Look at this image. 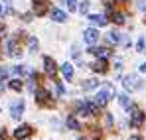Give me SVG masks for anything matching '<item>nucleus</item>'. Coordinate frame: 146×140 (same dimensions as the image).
Returning <instances> with one entry per match:
<instances>
[{"instance_id":"obj_1","label":"nucleus","mask_w":146,"mask_h":140,"mask_svg":"<svg viewBox=\"0 0 146 140\" xmlns=\"http://www.w3.org/2000/svg\"><path fill=\"white\" fill-rule=\"evenodd\" d=\"M111 97H115V87H113L111 83H107L105 89L97 93V97H95V105H97V107H105V105L109 103Z\"/></svg>"},{"instance_id":"obj_2","label":"nucleus","mask_w":146,"mask_h":140,"mask_svg":"<svg viewBox=\"0 0 146 140\" xmlns=\"http://www.w3.org/2000/svg\"><path fill=\"white\" fill-rule=\"evenodd\" d=\"M77 109H79V115H83V117H91V115H97L99 113V107L95 105V103H89V101L79 103Z\"/></svg>"},{"instance_id":"obj_3","label":"nucleus","mask_w":146,"mask_h":140,"mask_svg":"<svg viewBox=\"0 0 146 140\" xmlns=\"http://www.w3.org/2000/svg\"><path fill=\"white\" fill-rule=\"evenodd\" d=\"M128 111H132V115H130V124L134 126V128H138V126H142V122H144V113L142 111H138L136 107H132L130 105V109Z\"/></svg>"},{"instance_id":"obj_4","label":"nucleus","mask_w":146,"mask_h":140,"mask_svg":"<svg viewBox=\"0 0 146 140\" xmlns=\"http://www.w3.org/2000/svg\"><path fill=\"white\" fill-rule=\"evenodd\" d=\"M22 113H24V101L18 99V101H14V103L10 105V117L12 118H20Z\"/></svg>"},{"instance_id":"obj_5","label":"nucleus","mask_w":146,"mask_h":140,"mask_svg":"<svg viewBox=\"0 0 146 140\" xmlns=\"http://www.w3.org/2000/svg\"><path fill=\"white\" fill-rule=\"evenodd\" d=\"M124 87H126V91H136L142 85H140V79L136 75H128V77H124Z\"/></svg>"},{"instance_id":"obj_6","label":"nucleus","mask_w":146,"mask_h":140,"mask_svg":"<svg viewBox=\"0 0 146 140\" xmlns=\"http://www.w3.org/2000/svg\"><path fill=\"white\" fill-rule=\"evenodd\" d=\"M83 36H85V42H87L89 46H93V44H97V42H99V32L95 30V28L85 30V32H83Z\"/></svg>"},{"instance_id":"obj_7","label":"nucleus","mask_w":146,"mask_h":140,"mask_svg":"<svg viewBox=\"0 0 146 140\" xmlns=\"http://www.w3.org/2000/svg\"><path fill=\"white\" fill-rule=\"evenodd\" d=\"M30 134H32V128H30L28 124H22V126H18V128L14 130V136L20 138V140L26 138V136H30Z\"/></svg>"},{"instance_id":"obj_8","label":"nucleus","mask_w":146,"mask_h":140,"mask_svg":"<svg viewBox=\"0 0 146 140\" xmlns=\"http://www.w3.org/2000/svg\"><path fill=\"white\" fill-rule=\"evenodd\" d=\"M8 53H10L12 57H20V55H22L20 46L16 44V40H8Z\"/></svg>"},{"instance_id":"obj_9","label":"nucleus","mask_w":146,"mask_h":140,"mask_svg":"<svg viewBox=\"0 0 146 140\" xmlns=\"http://www.w3.org/2000/svg\"><path fill=\"white\" fill-rule=\"evenodd\" d=\"M93 69L97 71V73H107V69H109V63H107V59H105V57L97 59V61L93 63Z\"/></svg>"},{"instance_id":"obj_10","label":"nucleus","mask_w":146,"mask_h":140,"mask_svg":"<svg viewBox=\"0 0 146 140\" xmlns=\"http://www.w3.org/2000/svg\"><path fill=\"white\" fill-rule=\"evenodd\" d=\"M89 22L93 24V26H107L109 20H107L103 14H91V16H89Z\"/></svg>"},{"instance_id":"obj_11","label":"nucleus","mask_w":146,"mask_h":140,"mask_svg":"<svg viewBox=\"0 0 146 140\" xmlns=\"http://www.w3.org/2000/svg\"><path fill=\"white\" fill-rule=\"evenodd\" d=\"M51 20H53V22H65V20H67V14H65L63 10L55 8V10H51Z\"/></svg>"},{"instance_id":"obj_12","label":"nucleus","mask_w":146,"mask_h":140,"mask_svg":"<svg viewBox=\"0 0 146 140\" xmlns=\"http://www.w3.org/2000/svg\"><path fill=\"white\" fill-rule=\"evenodd\" d=\"M89 53H93V55H97V57H109V55H111V51H109L107 47H91Z\"/></svg>"},{"instance_id":"obj_13","label":"nucleus","mask_w":146,"mask_h":140,"mask_svg":"<svg viewBox=\"0 0 146 140\" xmlns=\"http://www.w3.org/2000/svg\"><path fill=\"white\" fill-rule=\"evenodd\" d=\"M44 65H46V71H48L49 75H55L57 67H55V61L51 57H44Z\"/></svg>"},{"instance_id":"obj_14","label":"nucleus","mask_w":146,"mask_h":140,"mask_svg":"<svg viewBox=\"0 0 146 140\" xmlns=\"http://www.w3.org/2000/svg\"><path fill=\"white\" fill-rule=\"evenodd\" d=\"M61 73H63V77H65L67 81H71L73 79V65L71 63H63V65H61Z\"/></svg>"},{"instance_id":"obj_15","label":"nucleus","mask_w":146,"mask_h":140,"mask_svg":"<svg viewBox=\"0 0 146 140\" xmlns=\"http://www.w3.org/2000/svg\"><path fill=\"white\" fill-rule=\"evenodd\" d=\"M99 87V81L97 79H87L83 83V91H91V89H97Z\"/></svg>"},{"instance_id":"obj_16","label":"nucleus","mask_w":146,"mask_h":140,"mask_svg":"<svg viewBox=\"0 0 146 140\" xmlns=\"http://www.w3.org/2000/svg\"><path fill=\"white\" fill-rule=\"evenodd\" d=\"M107 40H109L111 44H115V46H117V44H121V42H122V38H121V34H119V32H111V34L107 36Z\"/></svg>"},{"instance_id":"obj_17","label":"nucleus","mask_w":146,"mask_h":140,"mask_svg":"<svg viewBox=\"0 0 146 140\" xmlns=\"http://www.w3.org/2000/svg\"><path fill=\"white\" fill-rule=\"evenodd\" d=\"M36 97H38V103H46L49 99L48 91H44V89H40V91H36Z\"/></svg>"},{"instance_id":"obj_18","label":"nucleus","mask_w":146,"mask_h":140,"mask_svg":"<svg viewBox=\"0 0 146 140\" xmlns=\"http://www.w3.org/2000/svg\"><path fill=\"white\" fill-rule=\"evenodd\" d=\"M22 87H24V85H22L20 79H12V81H10V89H14V91H22Z\"/></svg>"},{"instance_id":"obj_19","label":"nucleus","mask_w":146,"mask_h":140,"mask_svg":"<svg viewBox=\"0 0 146 140\" xmlns=\"http://www.w3.org/2000/svg\"><path fill=\"white\" fill-rule=\"evenodd\" d=\"M119 103H121V107H124V109H130V99L126 95H121L119 97Z\"/></svg>"},{"instance_id":"obj_20","label":"nucleus","mask_w":146,"mask_h":140,"mask_svg":"<svg viewBox=\"0 0 146 140\" xmlns=\"http://www.w3.org/2000/svg\"><path fill=\"white\" fill-rule=\"evenodd\" d=\"M67 126H69L71 130H79V122H77V120H75L73 117H69V118H67Z\"/></svg>"},{"instance_id":"obj_21","label":"nucleus","mask_w":146,"mask_h":140,"mask_svg":"<svg viewBox=\"0 0 146 140\" xmlns=\"http://www.w3.org/2000/svg\"><path fill=\"white\" fill-rule=\"evenodd\" d=\"M124 20H126L124 14H113V22L115 24H124Z\"/></svg>"},{"instance_id":"obj_22","label":"nucleus","mask_w":146,"mask_h":140,"mask_svg":"<svg viewBox=\"0 0 146 140\" xmlns=\"http://www.w3.org/2000/svg\"><path fill=\"white\" fill-rule=\"evenodd\" d=\"M44 12H46V6H44L40 0H36V14H40V16H42Z\"/></svg>"},{"instance_id":"obj_23","label":"nucleus","mask_w":146,"mask_h":140,"mask_svg":"<svg viewBox=\"0 0 146 140\" xmlns=\"http://www.w3.org/2000/svg\"><path fill=\"white\" fill-rule=\"evenodd\" d=\"M30 51H32V53L38 51V40H36V38H30Z\"/></svg>"},{"instance_id":"obj_24","label":"nucleus","mask_w":146,"mask_h":140,"mask_svg":"<svg viewBox=\"0 0 146 140\" xmlns=\"http://www.w3.org/2000/svg\"><path fill=\"white\" fill-rule=\"evenodd\" d=\"M14 73H16V75H22V73H26V67L24 65H16V67H14Z\"/></svg>"},{"instance_id":"obj_25","label":"nucleus","mask_w":146,"mask_h":140,"mask_svg":"<svg viewBox=\"0 0 146 140\" xmlns=\"http://www.w3.org/2000/svg\"><path fill=\"white\" fill-rule=\"evenodd\" d=\"M79 10H81L83 14H87V12H89V2H83V4L79 6Z\"/></svg>"},{"instance_id":"obj_26","label":"nucleus","mask_w":146,"mask_h":140,"mask_svg":"<svg viewBox=\"0 0 146 140\" xmlns=\"http://www.w3.org/2000/svg\"><path fill=\"white\" fill-rule=\"evenodd\" d=\"M8 77V69H4V67H0V81H4Z\"/></svg>"},{"instance_id":"obj_27","label":"nucleus","mask_w":146,"mask_h":140,"mask_svg":"<svg viewBox=\"0 0 146 140\" xmlns=\"http://www.w3.org/2000/svg\"><path fill=\"white\" fill-rule=\"evenodd\" d=\"M144 44H146V38H140L138 40V51H144Z\"/></svg>"},{"instance_id":"obj_28","label":"nucleus","mask_w":146,"mask_h":140,"mask_svg":"<svg viewBox=\"0 0 146 140\" xmlns=\"http://www.w3.org/2000/svg\"><path fill=\"white\" fill-rule=\"evenodd\" d=\"M136 4H138L140 10H146V0H136Z\"/></svg>"},{"instance_id":"obj_29","label":"nucleus","mask_w":146,"mask_h":140,"mask_svg":"<svg viewBox=\"0 0 146 140\" xmlns=\"http://www.w3.org/2000/svg\"><path fill=\"white\" fill-rule=\"evenodd\" d=\"M75 4H77V0H67V6H69V10H75Z\"/></svg>"},{"instance_id":"obj_30","label":"nucleus","mask_w":146,"mask_h":140,"mask_svg":"<svg viewBox=\"0 0 146 140\" xmlns=\"http://www.w3.org/2000/svg\"><path fill=\"white\" fill-rule=\"evenodd\" d=\"M140 71H142V73H146V63H142V65H140Z\"/></svg>"},{"instance_id":"obj_31","label":"nucleus","mask_w":146,"mask_h":140,"mask_svg":"<svg viewBox=\"0 0 146 140\" xmlns=\"http://www.w3.org/2000/svg\"><path fill=\"white\" fill-rule=\"evenodd\" d=\"M130 140H142L140 136H130Z\"/></svg>"},{"instance_id":"obj_32","label":"nucleus","mask_w":146,"mask_h":140,"mask_svg":"<svg viewBox=\"0 0 146 140\" xmlns=\"http://www.w3.org/2000/svg\"><path fill=\"white\" fill-rule=\"evenodd\" d=\"M0 16H2V4H0Z\"/></svg>"},{"instance_id":"obj_33","label":"nucleus","mask_w":146,"mask_h":140,"mask_svg":"<svg viewBox=\"0 0 146 140\" xmlns=\"http://www.w3.org/2000/svg\"><path fill=\"white\" fill-rule=\"evenodd\" d=\"M119 2H124V0H119Z\"/></svg>"},{"instance_id":"obj_34","label":"nucleus","mask_w":146,"mask_h":140,"mask_svg":"<svg viewBox=\"0 0 146 140\" xmlns=\"http://www.w3.org/2000/svg\"><path fill=\"white\" fill-rule=\"evenodd\" d=\"M81 140H85V138H81Z\"/></svg>"},{"instance_id":"obj_35","label":"nucleus","mask_w":146,"mask_h":140,"mask_svg":"<svg viewBox=\"0 0 146 140\" xmlns=\"http://www.w3.org/2000/svg\"><path fill=\"white\" fill-rule=\"evenodd\" d=\"M144 46H146V44H144Z\"/></svg>"}]
</instances>
